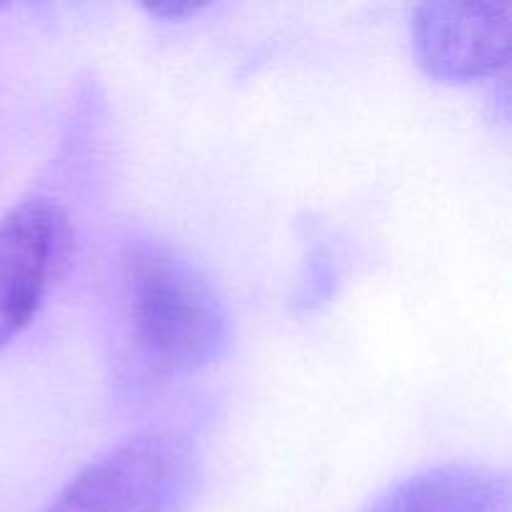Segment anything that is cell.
<instances>
[{"label":"cell","instance_id":"6da1fadb","mask_svg":"<svg viewBox=\"0 0 512 512\" xmlns=\"http://www.w3.org/2000/svg\"><path fill=\"white\" fill-rule=\"evenodd\" d=\"M125 320L145 373L175 378L205 368L228 345V310L208 275L163 243L125 255Z\"/></svg>","mask_w":512,"mask_h":512},{"label":"cell","instance_id":"7a4b0ae2","mask_svg":"<svg viewBox=\"0 0 512 512\" xmlns=\"http://www.w3.org/2000/svg\"><path fill=\"white\" fill-rule=\"evenodd\" d=\"M198 483L193 448L173 433H143L80 470L45 512H183Z\"/></svg>","mask_w":512,"mask_h":512},{"label":"cell","instance_id":"3957f363","mask_svg":"<svg viewBox=\"0 0 512 512\" xmlns=\"http://www.w3.org/2000/svg\"><path fill=\"white\" fill-rule=\"evenodd\" d=\"M70 218L55 200L25 198L0 220V350L43 308L68 260Z\"/></svg>","mask_w":512,"mask_h":512},{"label":"cell","instance_id":"277c9868","mask_svg":"<svg viewBox=\"0 0 512 512\" xmlns=\"http://www.w3.org/2000/svg\"><path fill=\"white\" fill-rule=\"evenodd\" d=\"M510 3H423L413 13L418 63L435 78L475 80L508 63Z\"/></svg>","mask_w":512,"mask_h":512},{"label":"cell","instance_id":"5b68a950","mask_svg":"<svg viewBox=\"0 0 512 512\" xmlns=\"http://www.w3.org/2000/svg\"><path fill=\"white\" fill-rule=\"evenodd\" d=\"M368 512H510V483L483 465H438L390 488Z\"/></svg>","mask_w":512,"mask_h":512},{"label":"cell","instance_id":"8992f818","mask_svg":"<svg viewBox=\"0 0 512 512\" xmlns=\"http://www.w3.org/2000/svg\"><path fill=\"white\" fill-rule=\"evenodd\" d=\"M203 8V5L198 3H158V5H148V10L153 15H160V18H173V20H180V18H188V15H195L198 10Z\"/></svg>","mask_w":512,"mask_h":512}]
</instances>
